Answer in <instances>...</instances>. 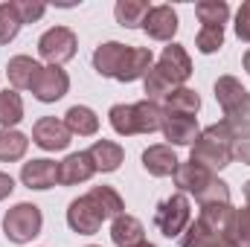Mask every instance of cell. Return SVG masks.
<instances>
[{"mask_svg": "<svg viewBox=\"0 0 250 247\" xmlns=\"http://www.w3.org/2000/svg\"><path fill=\"white\" fill-rule=\"evenodd\" d=\"M236 134H233V128L224 123H215V125H207L201 134H198V140L192 143V148H189V160L192 163H198V166H204V169H209L212 175L215 172H221V169H227L236 157H233V145H236Z\"/></svg>", "mask_w": 250, "mask_h": 247, "instance_id": "6da1fadb", "label": "cell"}, {"mask_svg": "<svg viewBox=\"0 0 250 247\" xmlns=\"http://www.w3.org/2000/svg\"><path fill=\"white\" fill-rule=\"evenodd\" d=\"M44 230V215L41 206L35 204H15L12 209H6L3 215V236L12 245H29L32 239H38Z\"/></svg>", "mask_w": 250, "mask_h": 247, "instance_id": "7a4b0ae2", "label": "cell"}, {"mask_svg": "<svg viewBox=\"0 0 250 247\" xmlns=\"http://www.w3.org/2000/svg\"><path fill=\"white\" fill-rule=\"evenodd\" d=\"M192 224V206H189V195L175 192L169 198H163L154 209V227L166 236V239H181L184 230Z\"/></svg>", "mask_w": 250, "mask_h": 247, "instance_id": "3957f363", "label": "cell"}, {"mask_svg": "<svg viewBox=\"0 0 250 247\" xmlns=\"http://www.w3.org/2000/svg\"><path fill=\"white\" fill-rule=\"evenodd\" d=\"M79 50V38L70 26H50L41 38H38V56L47 64L62 67L67 64Z\"/></svg>", "mask_w": 250, "mask_h": 247, "instance_id": "277c9868", "label": "cell"}, {"mask_svg": "<svg viewBox=\"0 0 250 247\" xmlns=\"http://www.w3.org/2000/svg\"><path fill=\"white\" fill-rule=\"evenodd\" d=\"M198 221L215 242H236V209L233 204H209L201 206Z\"/></svg>", "mask_w": 250, "mask_h": 247, "instance_id": "5b68a950", "label": "cell"}, {"mask_svg": "<svg viewBox=\"0 0 250 247\" xmlns=\"http://www.w3.org/2000/svg\"><path fill=\"white\" fill-rule=\"evenodd\" d=\"M67 90H70V76L64 67H56V64H44L35 84H32V96L44 105H53V102L64 99Z\"/></svg>", "mask_w": 250, "mask_h": 247, "instance_id": "8992f818", "label": "cell"}, {"mask_svg": "<svg viewBox=\"0 0 250 247\" xmlns=\"http://www.w3.org/2000/svg\"><path fill=\"white\" fill-rule=\"evenodd\" d=\"M70 140H73V134L59 117H41L32 125V143L44 151H64L70 145Z\"/></svg>", "mask_w": 250, "mask_h": 247, "instance_id": "52a82bcc", "label": "cell"}, {"mask_svg": "<svg viewBox=\"0 0 250 247\" xmlns=\"http://www.w3.org/2000/svg\"><path fill=\"white\" fill-rule=\"evenodd\" d=\"M178 12L169 6V3H160V6H151V12L146 15L143 21V32L151 38V41H163V44H172V38L178 35Z\"/></svg>", "mask_w": 250, "mask_h": 247, "instance_id": "ba28073f", "label": "cell"}, {"mask_svg": "<svg viewBox=\"0 0 250 247\" xmlns=\"http://www.w3.org/2000/svg\"><path fill=\"white\" fill-rule=\"evenodd\" d=\"M67 224L79 236H93V233H99V227L105 224V218L93 206V201L87 195H82V198L70 201V206H67Z\"/></svg>", "mask_w": 250, "mask_h": 247, "instance_id": "9c48e42d", "label": "cell"}, {"mask_svg": "<svg viewBox=\"0 0 250 247\" xmlns=\"http://www.w3.org/2000/svg\"><path fill=\"white\" fill-rule=\"evenodd\" d=\"M157 67L166 73V79L175 84V87H184L189 82V76H192V59H189L187 47L184 44H169V47H163V53H160V59H157Z\"/></svg>", "mask_w": 250, "mask_h": 247, "instance_id": "30bf717a", "label": "cell"}, {"mask_svg": "<svg viewBox=\"0 0 250 247\" xmlns=\"http://www.w3.org/2000/svg\"><path fill=\"white\" fill-rule=\"evenodd\" d=\"M21 184L26 186V189H35V192L53 189V186L59 184V163L56 160H47V157H38V160L23 163Z\"/></svg>", "mask_w": 250, "mask_h": 247, "instance_id": "8fae6325", "label": "cell"}, {"mask_svg": "<svg viewBox=\"0 0 250 247\" xmlns=\"http://www.w3.org/2000/svg\"><path fill=\"white\" fill-rule=\"evenodd\" d=\"M93 175H96V169H93V160H90L87 151H73L59 163V184L62 186L87 184Z\"/></svg>", "mask_w": 250, "mask_h": 247, "instance_id": "7c38bea8", "label": "cell"}, {"mask_svg": "<svg viewBox=\"0 0 250 247\" xmlns=\"http://www.w3.org/2000/svg\"><path fill=\"white\" fill-rule=\"evenodd\" d=\"M178 154L172 145L166 143H157V145H148L143 151V169L151 175V178H172L175 169H178Z\"/></svg>", "mask_w": 250, "mask_h": 247, "instance_id": "4fadbf2b", "label": "cell"}, {"mask_svg": "<svg viewBox=\"0 0 250 247\" xmlns=\"http://www.w3.org/2000/svg\"><path fill=\"white\" fill-rule=\"evenodd\" d=\"M215 175L209 172V169H204V166H198V163H192V160H181L178 163V169H175V175H172V181L178 186V192H184V195H201L204 192V186L209 184Z\"/></svg>", "mask_w": 250, "mask_h": 247, "instance_id": "5bb4252c", "label": "cell"}, {"mask_svg": "<svg viewBox=\"0 0 250 247\" xmlns=\"http://www.w3.org/2000/svg\"><path fill=\"white\" fill-rule=\"evenodd\" d=\"M151 67H154L151 50H146V47H128L123 64H120V73H117V82H123V84L140 82V79H146V73Z\"/></svg>", "mask_w": 250, "mask_h": 247, "instance_id": "9a60e30c", "label": "cell"}, {"mask_svg": "<svg viewBox=\"0 0 250 247\" xmlns=\"http://www.w3.org/2000/svg\"><path fill=\"white\" fill-rule=\"evenodd\" d=\"M41 67L44 64H38L32 56H12L6 64V79H9L12 90H32Z\"/></svg>", "mask_w": 250, "mask_h": 247, "instance_id": "2e32d148", "label": "cell"}, {"mask_svg": "<svg viewBox=\"0 0 250 247\" xmlns=\"http://www.w3.org/2000/svg\"><path fill=\"white\" fill-rule=\"evenodd\" d=\"M87 154H90V160H93V169L102 172V175L117 172L125 160V148L120 143H114V140H96V143L87 148Z\"/></svg>", "mask_w": 250, "mask_h": 247, "instance_id": "e0dca14e", "label": "cell"}, {"mask_svg": "<svg viewBox=\"0 0 250 247\" xmlns=\"http://www.w3.org/2000/svg\"><path fill=\"white\" fill-rule=\"evenodd\" d=\"M125 44L120 41H105V44H99L96 50H93V70L102 76V79H117V73H120V64L125 59Z\"/></svg>", "mask_w": 250, "mask_h": 247, "instance_id": "ac0fdd59", "label": "cell"}, {"mask_svg": "<svg viewBox=\"0 0 250 247\" xmlns=\"http://www.w3.org/2000/svg\"><path fill=\"white\" fill-rule=\"evenodd\" d=\"M201 128H198V120L195 117H169L166 114V123H163V137H166V145H189L198 140Z\"/></svg>", "mask_w": 250, "mask_h": 247, "instance_id": "d6986e66", "label": "cell"}, {"mask_svg": "<svg viewBox=\"0 0 250 247\" xmlns=\"http://www.w3.org/2000/svg\"><path fill=\"white\" fill-rule=\"evenodd\" d=\"M111 242L117 247H134L140 242H146V227L137 215H128L123 212L120 218L111 221Z\"/></svg>", "mask_w": 250, "mask_h": 247, "instance_id": "ffe728a7", "label": "cell"}, {"mask_svg": "<svg viewBox=\"0 0 250 247\" xmlns=\"http://www.w3.org/2000/svg\"><path fill=\"white\" fill-rule=\"evenodd\" d=\"M215 102L221 105V111L224 114H230L233 108H239L245 99H248V87L236 79V76H218V82H215Z\"/></svg>", "mask_w": 250, "mask_h": 247, "instance_id": "44dd1931", "label": "cell"}, {"mask_svg": "<svg viewBox=\"0 0 250 247\" xmlns=\"http://www.w3.org/2000/svg\"><path fill=\"white\" fill-rule=\"evenodd\" d=\"M163 111L169 117H195L201 111V96L192 87H175L166 99H163Z\"/></svg>", "mask_w": 250, "mask_h": 247, "instance_id": "7402d4cb", "label": "cell"}, {"mask_svg": "<svg viewBox=\"0 0 250 247\" xmlns=\"http://www.w3.org/2000/svg\"><path fill=\"white\" fill-rule=\"evenodd\" d=\"M163 123H166V111H163V105L148 102V99L134 102V125H137V134H154V131H163Z\"/></svg>", "mask_w": 250, "mask_h": 247, "instance_id": "603a6c76", "label": "cell"}, {"mask_svg": "<svg viewBox=\"0 0 250 247\" xmlns=\"http://www.w3.org/2000/svg\"><path fill=\"white\" fill-rule=\"evenodd\" d=\"M87 198L93 201V206L102 212V218L108 221H114V218H120L125 212V201H123V195L114 189V186H93L90 192H87Z\"/></svg>", "mask_w": 250, "mask_h": 247, "instance_id": "cb8c5ba5", "label": "cell"}, {"mask_svg": "<svg viewBox=\"0 0 250 247\" xmlns=\"http://www.w3.org/2000/svg\"><path fill=\"white\" fill-rule=\"evenodd\" d=\"M64 125L70 128V134L76 137H93L96 131H99V117H96V111L93 108H87V105H73L67 114H64Z\"/></svg>", "mask_w": 250, "mask_h": 247, "instance_id": "d4e9b609", "label": "cell"}, {"mask_svg": "<svg viewBox=\"0 0 250 247\" xmlns=\"http://www.w3.org/2000/svg\"><path fill=\"white\" fill-rule=\"evenodd\" d=\"M29 137L18 128H0V163H18L26 157Z\"/></svg>", "mask_w": 250, "mask_h": 247, "instance_id": "484cf974", "label": "cell"}, {"mask_svg": "<svg viewBox=\"0 0 250 247\" xmlns=\"http://www.w3.org/2000/svg\"><path fill=\"white\" fill-rule=\"evenodd\" d=\"M148 12H151L148 0H117L114 6V18L125 29H143V21Z\"/></svg>", "mask_w": 250, "mask_h": 247, "instance_id": "4316f807", "label": "cell"}, {"mask_svg": "<svg viewBox=\"0 0 250 247\" xmlns=\"http://www.w3.org/2000/svg\"><path fill=\"white\" fill-rule=\"evenodd\" d=\"M195 15L201 26H224L230 21V3L227 0H201L195 6Z\"/></svg>", "mask_w": 250, "mask_h": 247, "instance_id": "83f0119b", "label": "cell"}, {"mask_svg": "<svg viewBox=\"0 0 250 247\" xmlns=\"http://www.w3.org/2000/svg\"><path fill=\"white\" fill-rule=\"evenodd\" d=\"M143 90H146V99H148V102H157V105H160V102L175 90V84H172V82L166 79V73L154 64V67L146 73V79H143Z\"/></svg>", "mask_w": 250, "mask_h": 247, "instance_id": "f1b7e54d", "label": "cell"}, {"mask_svg": "<svg viewBox=\"0 0 250 247\" xmlns=\"http://www.w3.org/2000/svg\"><path fill=\"white\" fill-rule=\"evenodd\" d=\"M23 120V99L18 90H0V128H15Z\"/></svg>", "mask_w": 250, "mask_h": 247, "instance_id": "f546056e", "label": "cell"}, {"mask_svg": "<svg viewBox=\"0 0 250 247\" xmlns=\"http://www.w3.org/2000/svg\"><path fill=\"white\" fill-rule=\"evenodd\" d=\"M21 26H23V21H21L15 3H0V47L9 44V41H15L18 32H21Z\"/></svg>", "mask_w": 250, "mask_h": 247, "instance_id": "4dcf8cb0", "label": "cell"}, {"mask_svg": "<svg viewBox=\"0 0 250 247\" xmlns=\"http://www.w3.org/2000/svg\"><path fill=\"white\" fill-rule=\"evenodd\" d=\"M108 120H111V128L120 134V137H134L137 134V125H134V105H114L108 111Z\"/></svg>", "mask_w": 250, "mask_h": 247, "instance_id": "1f68e13d", "label": "cell"}, {"mask_svg": "<svg viewBox=\"0 0 250 247\" xmlns=\"http://www.w3.org/2000/svg\"><path fill=\"white\" fill-rule=\"evenodd\" d=\"M195 47L204 56H212L224 47V26H201V32L195 35Z\"/></svg>", "mask_w": 250, "mask_h": 247, "instance_id": "d6a6232c", "label": "cell"}, {"mask_svg": "<svg viewBox=\"0 0 250 247\" xmlns=\"http://www.w3.org/2000/svg\"><path fill=\"white\" fill-rule=\"evenodd\" d=\"M224 123L233 128L236 137H250V96L239 108H233L230 114H224Z\"/></svg>", "mask_w": 250, "mask_h": 247, "instance_id": "836d02e7", "label": "cell"}, {"mask_svg": "<svg viewBox=\"0 0 250 247\" xmlns=\"http://www.w3.org/2000/svg\"><path fill=\"white\" fill-rule=\"evenodd\" d=\"M198 204H201V206H209V204H230V186L224 184L221 178H212L209 184L204 186V192L198 195Z\"/></svg>", "mask_w": 250, "mask_h": 247, "instance_id": "e575fe53", "label": "cell"}, {"mask_svg": "<svg viewBox=\"0 0 250 247\" xmlns=\"http://www.w3.org/2000/svg\"><path fill=\"white\" fill-rule=\"evenodd\" d=\"M212 245H218V242L207 233V227L198 218L189 224L187 230H184V236H181V247H212Z\"/></svg>", "mask_w": 250, "mask_h": 247, "instance_id": "d590c367", "label": "cell"}, {"mask_svg": "<svg viewBox=\"0 0 250 247\" xmlns=\"http://www.w3.org/2000/svg\"><path fill=\"white\" fill-rule=\"evenodd\" d=\"M15 9H18V15H21L23 23H35V21H41L44 12H47L44 3H32V0H15Z\"/></svg>", "mask_w": 250, "mask_h": 247, "instance_id": "8d00e7d4", "label": "cell"}, {"mask_svg": "<svg viewBox=\"0 0 250 247\" xmlns=\"http://www.w3.org/2000/svg\"><path fill=\"white\" fill-rule=\"evenodd\" d=\"M233 29H236V38H239V41H245V44H250V0H245V3L239 6Z\"/></svg>", "mask_w": 250, "mask_h": 247, "instance_id": "74e56055", "label": "cell"}, {"mask_svg": "<svg viewBox=\"0 0 250 247\" xmlns=\"http://www.w3.org/2000/svg\"><path fill=\"white\" fill-rule=\"evenodd\" d=\"M236 245L250 247V206L236 209Z\"/></svg>", "mask_w": 250, "mask_h": 247, "instance_id": "f35d334b", "label": "cell"}, {"mask_svg": "<svg viewBox=\"0 0 250 247\" xmlns=\"http://www.w3.org/2000/svg\"><path fill=\"white\" fill-rule=\"evenodd\" d=\"M233 157L242 160L245 166H250V137H239L236 145H233Z\"/></svg>", "mask_w": 250, "mask_h": 247, "instance_id": "ab89813d", "label": "cell"}, {"mask_svg": "<svg viewBox=\"0 0 250 247\" xmlns=\"http://www.w3.org/2000/svg\"><path fill=\"white\" fill-rule=\"evenodd\" d=\"M12 192H15V178L6 175V172H0V201H6Z\"/></svg>", "mask_w": 250, "mask_h": 247, "instance_id": "60d3db41", "label": "cell"}, {"mask_svg": "<svg viewBox=\"0 0 250 247\" xmlns=\"http://www.w3.org/2000/svg\"><path fill=\"white\" fill-rule=\"evenodd\" d=\"M242 67L248 70V76H250V50H248V53H245V59H242Z\"/></svg>", "mask_w": 250, "mask_h": 247, "instance_id": "b9f144b4", "label": "cell"}, {"mask_svg": "<svg viewBox=\"0 0 250 247\" xmlns=\"http://www.w3.org/2000/svg\"><path fill=\"white\" fill-rule=\"evenodd\" d=\"M212 247H239L236 242H218V245H212Z\"/></svg>", "mask_w": 250, "mask_h": 247, "instance_id": "7bdbcfd3", "label": "cell"}, {"mask_svg": "<svg viewBox=\"0 0 250 247\" xmlns=\"http://www.w3.org/2000/svg\"><path fill=\"white\" fill-rule=\"evenodd\" d=\"M245 201H248V206H250V181L245 184Z\"/></svg>", "mask_w": 250, "mask_h": 247, "instance_id": "ee69618b", "label": "cell"}, {"mask_svg": "<svg viewBox=\"0 0 250 247\" xmlns=\"http://www.w3.org/2000/svg\"><path fill=\"white\" fill-rule=\"evenodd\" d=\"M134 247H157V245H151V242H140V245H134Z\"/></svg>", "mask_w": 250, "mask_h": 247, "instance_id": "f6af8a7d", "label": "cell"}, {"mask_svg": "<svg viewBox=\"0 0 250 247\" xmlns=\"http://www.w3.org/2000/svg\"><path fill=\"white\" fill-rule=\"evenodd\" d=\"M87 247H99V245H87Z\"/></svg>", "mask_w": 250, "mask_h": 247, "instance_id": "bcb514c9", "label": "cell"}]
</instances>
